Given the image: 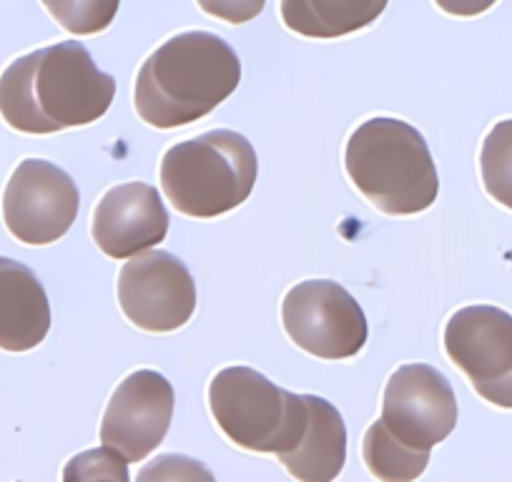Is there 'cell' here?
<instances>
[{"instance_id":"cell-1","label":"cell","mask_w":512,"mask_h":482,"mask_svg":"<svg viewBox=\"0 0 512 482\" xmlns=\"http://www.w3.org/2000/svg\"><path fill=\"white\" fill-rule=\"evenodd\" d=\"M116 96V81L98 71L78 41L38 48L16 58L0 76V116L13 131L58 134L101 121Z\"/></svg>"},{"instance_id":"cell-2","label":"cell","mask_w":512,"mask_h":482,"mask_svg":"<svg viewBox=\"0 0 512 482\" xmlns=\"http://www.w3.org/2000/svg\"><path fill=\"white\" fill-rule=\"evenodd\" d=\"M241 61L209 31H186L156 48L141 66L134 106L154 129H181L209 116L236 91Z\"/></svg>"},{"instance_id":"cell-3","label":"cell","mask_w":512,"mask_h":482,"mask_svg":"<svg viewBox=\"0 0 512 482\" xmlns=\"http://www.w3.org/2000/svg\"><path fill=\"white\" fill-rule=\"evenodd\" d=\"M344 169L354 189L387 216L430 209L440 194V176L425 136L407 121L369 118L352 131Z\"/></svg>"},{"instance_id":"cell-4","label":"cell","mask_w":512,"mask_h":482,"mask_svg":"<svg viewBox=\"0 0 512 482\" xmlns=\"http://www.w3.org/2000/svg\"><path fill=\"white\" fill-rule=\"evenodd\" d=\"M259 174L256 151L241 134L216 129L166 149L161 189L179 214L216 219L251 196Z\"/></svg>"},{"instance_id":"cell-5","label":"cell","mask_w":512,"mask_h":482,"mask_svg":"<svg viewBox=\"0 0 512 482\" xmlns=\"http://www.w3.org/2000/svg\"><path fill=\"white\" fill-rule=\"evenodd\" d=\"M209 410L226 440L249 452L294 450L307 427L304 395L282 390L251 367H226L209 385Z\"/></svg>"},{"instance_id":"cell-6","label":"cell","mask_w":512,"mask_h":482,"mask_svg":"<svg viewBox=\"0 0 512 482\" xmlns=\"http://www.w3.org/2000/svg\"><path fill=\"white\" fill-rule=\"evenodd\" d=\"M282 324L299 349L329 362L357 357L369 334L357 299L329 279H309L289 289Z\"/></svg>"},{"instance_id":"cell-7","label":"cell","mask_w":512,"mask_h":482,"mask_svg":"<svg viewBox=\"0 0 512 482\" xmlns=\"http://www.w3.org/2000/svg\"><path fill=\"white\" fill-rule=\"evenodd\" d=\"M445 352L482 400L512 410V314L490 304L457 309L445 327Z\"/></svg>"},{"instance_id":"cell-8","label":"cell","mask_w":512,"mask_h":482,"mask_svg":"<svg viewBox=\"0 0 512 482\" xmlns=\"http://www.w3.org/2000/svg\"><path fill=\"white\" fill-rule=\"evenodd\" d=\"M379 422L402 447L430 455L457 427V397L450 380L430 365H402L384 387Z\"/></svg>"},{"instance_id":"cell-9","label":"cell","mask_w":512,"mask_h":482,"mask_svg":"<svg viewBox=\"0 0 512 482\" xmlns=\"http://www.w3.org/2000/svg\"><path fill=\"white\" fill-rule=\"evenodd\" d=\"M78 206L76 181L43 159L21 161L3 191L6 229L28 247H46L63 239L76 221Z\"/></svg>"},{"instance_id":"cell-10","label":"cell","mask_w":512,"mask_h":482,"mask_svg":"<svg viewBox=\"0 0 512 482\" xmlns=\"http://www.w3.org/2000/svg\"><path fill=\"white\" fill-rule=\"evenodd\" d=\"M116 294L123 317L151 334L176 332L196 312V282L189 267L161 249L123 264Z\"/></svg>"},{"instance_id":"cell-11","label":"cell","mask_w":512,"mask_h":482,"mask_svg":"<svg viewBox=\"0 0 512 482\" xmlns=\"http://www.w3.org/2000/svg\"><path fill=\"white\" fill-rule=\"evenodd\" d=\"M174 387L161 372L136 370L116 387L101 422V442L126 462H141L164 442L174 420Z\"/></svg>"},{"instance_id":"cell-12","label":"cell","mask_w":512,"mask_h":482,"mask_svg":"<svg viewBox=\"0 0 512 482\" xmlns=\"http://www.w3.org/2000/svg\"><path fill=\"white\" fill-rule=\"evenodd\" d=\"M169 234V211L159 191L141 181L108 189L93 209L91 236L106 257L134 259Z\"/></svg>"},{"instance_id":"cell-13","label":"cell","mask_w":512,"mask_h":482,"mask_svg":"<svg viewBox=\"0 0 512 482\" xmlns=\"http://www.w3.org/2000/svg\"><path fill=\"white\" fill-rule=\"evenodd\" d=\"M51 332V302L36 274L0 257V349L31 352Z\"/></svg>"},{"instance_id":"cell-14","label":"cell","mask_w":512,"mask_h":482,"mask_svg":"<svg viewBox=\"0 0 512 482\" xmlns=\"http://www.w3.org/2000/svg\"><path fill=\"white\" fill-rule=\"evenodd\" d=\"M307 427L297 447L279 455L282 465L297 482H334L347 462V427L332 402L304 395Z\"/></svg>"},{"instance_id":"cell-15","label":"cell","mask_w":512,"mask_h":482,"mask_svg":"<svg viewBox=\"0 0 512 482\" xmlns=\"http://www.w3.org/2000/svg\"><path fill=\"white\" fill-rule=\"evenodd\" d=\"M387 8L384 0H282L284 26L307 38H337L367 28Z\"/></svg>"},{"instance_id":"cell-16","label":"cell","mask_w":512,"mask_h":482,"mask_svg":"<svg viewBox=\"0 0 512 482\" xmlns=\"http://www.w3.org/2000/svg\"><path fill=\"white\" fill-rule=\"evenodd\" d=\"M362 455L367 470L379 482H415L430 465V455L402 447L379 420L364 432Z\"/></svg>"},{"instance_id":"cell-17","label":"cell","mask_w":512,"mask_h":482,"mask_svg":"<svg viewBox=\"0 0 512 482\" xmlns=\"http://www.w3.org/2000/svg\"><path fill=\"white\" fill-rule=\"evenodd\" d=\"M480 174L487 194L512 209V118L497 121L482 141Z\"/></svg>"},{"instance_id":"cell-18","label":"cell","mask_w":512,"mask_h":482,"mask_svg":"<svg viewBox=\"0 0 512 482\" xmlns=\"http://www.w3.org/2000/svg\"><path fill=\"white\" fill-rule=\"evenodd\" d=\"M63 482H131L128 462L108 447L78 452L63 467Z\"/></svg>"},{"instance_id":"cell-19","label":"cell","mask_w":512,"mask_h":482,"mask_svg":"<svg viewBox=\"0 0 512 482\" xmlns=\"http://www.w3.org/2000/svg\"><path fill=\"white\" fill-rule=\"evenodd\" d=\"M46 11L71 33H98L111 26L118 13L116 3H96V0H76V3H46Z\"/></svg>"},{"instance_id":"cell-20","label":"cell","mask_w":512,"mask_h":482,"mask_svg":"<svg viewBox=\"0 0 512 482\" xmlns=\"http://www.w3.org/2000/svg\"><path fill=\"white\" fill-rule=\"evenodd\" d=\"M136 482H216V477L204 462L194 457L159 455L141 467Z\"/></svg>"}]
</instances>
